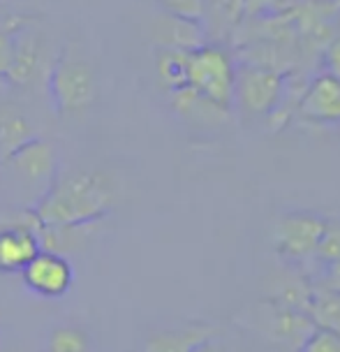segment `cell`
I'll return each mask as SVG.
<instances>
[{"label":"cell","mask_w":340,"mask_h":352,"mask_svg":"<svg viewBox=\"0 0 340 352\" xmlns=\"http://www.w3.org/2000/svg\"><path fill=\"white\" fill-rule=\"evenodd\" d=\"M113 204V186L102 174L72 172L56 176L47 195L35 204V216L42 225L72 228V225H93L106 216Z\"/></svg>","instance_id":"6da1fadb"},{"label":"cell","mask_w":340,"mask_h":352,"mask_svg":"<svg viewBox=\"0 0 340 352\" xmlns=\"http://www.w3.org/2000/svg\"><path fill=\"white\" fill-rule=\"evenodd\" d=\"M0 165H3V172L10 176L14 190L28 192L33 209L58 176L56 151L52 144L40 137H33L23 146L12 151L8 158L0 160Z\"/></svg>","instance_id":"7a4b0ae2"},{"label":"cell","mask_w":340,"mask_h":352,"mask_svg":"<svg viewBox=\"0 0 340 352\" xmlns=\"http://www.w3.org/2000/svg\"><path fill=\"white\" fill-rule=\"evenodd\" d=\"M185 86L194 88L218 107L229 109L234 102V67L229 56L213 44H201L188 52Z\"/></svg>","instance_id":"3957f363"},{"label":"cell","mask_w":340,"mask_h":352,"mask_svg":"<svg viewBox=\"0 0 340 352\" xmlns=\"http://www.w3.org/2000/svg\"><path fill=\"white\" fill-rule=\"evenodd\" d=\"M49 96L60 114H81L98 98V81L91 65L63 54L49 72Z\"/></svg>","instance_id":"277c9868"},{"label":"cell","mask_w":340,"mask_h":352,"mask_svg":"<svg viewBox=\"0 0 340 352\" xmlns=\"http://www.w3.org/2000/svg\"><path fill=\"white\" fill-rule=\"evenodd\" d=\"M40 218L33 209H21L0 228V274H21L42 250Z\"/></svg>","instance_id":"5b68a950"},{"label":"cell","mask_w":340,"mask_h":352,"mask_svg":"<svg viewBox=\"0 0 340 352\" xmlns=\"http://www.w3.org/2000/svg\"><path fill=\"white\" fill-rule=\"evenodd\" d=\"M282 93V74L267 65H248L234 74V96L243 109L267 114L273 109Z\"/></svg>","instance_id":"8992f818"},{"label":"cell","mask_w":340,"mask_h":352,"mask_svg":"<svg viewBox=\"0 0 340 352\" xmlns=\"http://www.w3.org/2000/svg\"><path fill=\"white\" fill-rule=\"evenodd\" d=\"M329 225L313 213H292L282 218L275 232V248L289 260H306L317 253Z\"/></svg>","instance_id":"52a82bcc"},{"label":"cell","mask_w":340,"mask_h":352,"mask_svg":"<svg viewBox=\"0 0 340 352\" xmlns=\"http://www.w3.org/2000/svg\"><path fill=\"white\" fill-rule=\"evenodd\" d=\"M21 276L28 290L40 294L44 299L63 297V294L72 287V280H74L72 267H70V262L65 260V255L49 253V250H40V253L26 264Z\"/></svg>","instance_id":"ba28073f"},{"label":"cell","mask_w":340,"mask_h":352,"mask_svg":"<svg viewBox=\"0 0 340 352\" xmlns=\"http://www.w3.org/2000/svg\"><path fill=\"white\" fill-rule=\"evenodd\" d=\"M262 324L267 329V336L285 352H299L306 338L315 331V322L308 313L280 306L275 301H271L269 313L262 318Z\"/></svg>","instance_id":"9c48e42d"},{"label":"cell","mask_w":340,"mask_h":352,"mask_svg":"<svg viewBox=\"0 0 340 352\" xmlns=\"http://www.w3.org/2000/svg\"><path fill=\"white\" fill-rule=\"evenodd\" d=\"M44 65H47L44 40L40 35L28 33L26 28L19 30L14 37V52H12L5 81H10L12 86H30L40 79Z\"/></svg>","instance_id":"30bf717a"},{"label":"cell","mask_w":340,"mask_h":352,"mask_svg":"<svg viewBox=\"0 0 340 352\" xmlns=\"http://www.w3.org/2000/svg\"><path fill=\"white\" fill-rule=\"evenodd\" d=\"M301 116L310 121L338 123L340 121V79L333 74H319L313 81L299 104Z\"/></svg>","instance_id":"8fae6325"},{"label":"cell","mask_w":340,"mask_h":352,"mask_svg":"<svg viewBox=\"0 0 340 352\" xmlns=\"http://www.w3.org/2000/svg\"><path fill=\"white\" fill-rule=\"evenodd\" d=\"M153 40L160 49L192 52V49L206 44V33H204V26L197 21H188V19L162 14L153 23Z\"/></svg>","instance_id":"7c38bea8"},{"label":"cell","mask_w":340,"mask_h":352,"mask_svg":"<svg viewBox=\"0 0 340 352\" xmlns=\"http://www.w3.org/2000/svg\"><path fill=\"white\" fill-rule=\"evenodd\" d=\"M33 137V125L28 123L26 114L12 100H0V160Z\"/></svg>","instance_id":"4fadbf2b"},{"label":"cell","mask_w":340,"mask_h":352,"mask_svg":"<svg viewBox=\"0 0 340 352\" xmlns=\"http://www.w3.org/2000/svg\"><path fill=\"white\" fill-rule=\"evenodd\" d=\"M216 334V329L209 324H192L183 327V329L162 331L148 343L144 345L139 352H194L204 341H209Z\"/></svg>","instance_id":"5bb4252c"},{"label":"cell","mask_w":340,"mask_h":352,"mask_svg":"<svg viewBox=\"0 0 340 352\" xmlns=\"http://www.w3.org/2000/svg\"><path fill=\"white\" fill-rule=\"evenodd\" d=\"M172 93V104L181 116L192 118V121H209V123H220L229 116V109L218 107L216 102L206 100L204 96H199L194 88L190 86H181L174 88Z\"/></svg>","instance_id":"9a60e30c"},{"label":"cell","mask_w":340,"mask_h":352,"mask_svg":"<svg viewBox=\"0 0 340 352\" xmlns=\"http://www.w3.org/2000/svg\"><path fill=\"white\" fill-rule=\"evenodd\" d=\"M243 19V0H204V33L223 40Z\"/></svg>","instance_id":"2e32d148"},{"label":"cell","mask_w":340,"mask_h":352,"mask_svg":"<svg viewBox=\"0 0 340 352\" xmlns=\"http://www.w3.org/2000/svg\"><path fill=\"white\" fill-rule=\"evenodd\" d=\"M308 316L319 329L338 331L340 334V292L329 287H313L310 304H308Z\"/></svg>","instance_id":"e0dca14e"},{"label":"cell","mask_w":340,"mask_h":352,"mask_svg":"<svg viewBox=\"0 0 340 352\" xmlns=\"http://www.w3.org/2000/svg\"><path fill=\"white\" fill-rule=\"evenodd\" d=\"M155 63H157V74H160L162 84H165L169 91L185 86L188 52H181V49H160Z\"/></svg>","instance_id":"ac0fdd59"},{"label":"cell","mask_w":340,"mask_h":352,"mask_svg":"<svg viewBox=\"0 0 340 352\" xmlns=\"http://www.w3.org/2000/svg\"><path fill=\"white\" fill-rule=\"evenodd\" d=\"M310 294H313L310 283H306L304 278H297V276H289V278L278 283V290H275L273 301H275V304H280V306L297 308V311L308 313Z\"/></svg>","instance_id":"d6986e66"},{"label":"cell","mask_w":340,"mask_h":352,"mask_svg":"<svg viewBox=\"0 0 340 352\" xmlns=\"http://www.w3.org/2000/svg\"><path fill=\"white\" fill-rule=\"evenodd\" d=\"M23 30V19H12L10 23H0V79H5L14 52V37Z\"/></svg>","instance_id":"ffe728a7"},{"label":"cell","mask_w":340,"mask_h":352,"mask_svg":"<svg viewBox=\"0 0 340 352\" xmlns=\"http://www.w3.org/2000/svg\"><path fill=\"white\" fill-rule=\"evenodd\" d=\"M86 348H88L86 336L79 329H72V327L56 329L52 343H49V350L52 352H86Z\"/></svg>","instance_id":"44dd1931"},{"label":"cell","mask_w":340,"mask_h":352,"mask_svg":"<svg viewBox=\"0 0 340 352\" xmlns=\"http://www.w3.org/2000/svg\"><path fill=\"white\" fill-rule=\"evenodd\" d=\"M165 14L188 19V21H204V0H160Z\"/></svg>","instance_id":"7402d4cb"},{"label":"cell","mask_w":340,"mask_h":352,"mask_svg":"<svg viewBox=\"0 0 340 352\" xmlns=\"http://www.w3.org/2000/svg\"><path fill=\"white\" fill-rule=\"evenodd\" d=\"M299 352H340V334L315 327V331L306 338Z\"/></svg>","instance_id":"603a6c76"},{"label":"cell","mask_w":340,"mask_h":352,"mask_svg":"<svg viewBox=\"0 0 340 352\" xmlns=\"http://www.w3.org/2000/svg\"><path fill=\"white\" fill-rule=\"evenodd\" d=\"M315 255H317L326 267L340 262V228H326L322 241H319V248Z\"/></svg>","instance_id":"cb8c5ba5"},{"label":"cell","mask_w":340,"mask_h":352,"mask_svg":"<svg viewBox=\"0 0 340 352\" xmlns=\"http://www.w3.org/2000/svg\"><path fill=\"white\" fill-rule=\"evenodd\" d=\"M287 0H243V16H262L269 12H280Z\"/></svg>","instance_id":"d4e9b609"},{"label":"cell","mask_w":340,"mask_h":352,"mask_svg":"<svg viewBox=\"0 0 340 352\" xmlns=\"http://www.w3.org/2000/svg\"><path fill=\"white\" fill-rule=\"evenodd\" d=\"M326 65H329V74L340 79V33L329 42V49H326Z\"/></svg>","instance_id":"484cf974"},{"label":"cell","mask_w":340,"mask_h":352,"mask_svg":"<svg viewBox=\"0 0 340 352\" xmlns=\"http://www.w3.org/2000/svg\"><path fill=\"white\" fill-rule=\"evenodd\" d=\"M322 287H329V290H338L340 292V262L329 264L322 280Z\"/></svg>","instance_id":"4316f807"},{"label":"cell","mask_w":340,"mask_h":352,"mask_svg":"<svg viewBox=\"0 0 340 352\" xmlns=\"http://www.w3.org/2000/svg\"><path fill=\"white\" fill-rule=\"evenodd\" d=\"M194 352H229V350H227L225 345L216 343V341H213V338H209V341H204V343H201L199 348L194 350Z\"/></svg>","instance_id":"83f0119b"},{"label":"cell","mask_w":340,"mask_h":352,"mask_svg":"<svg viewBox=\"0 0 340 352\" xmlns=\"http://www.w3.org/2000/svg\"><path fill=\"white\" fill-rule=\"evenodd\" d=\"M336 8H340V0H338V5H336Z\"/></svg>","instance_id":"f1b7e54d"}]
</instances>
